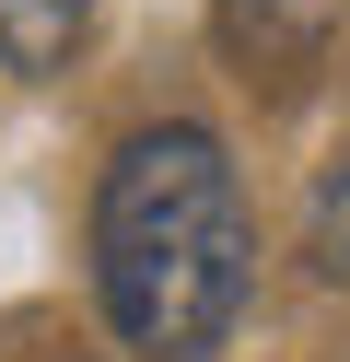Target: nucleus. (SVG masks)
Instances as JSON below:
<instances>
[{"mask_svg":"<svg viewBox=\"0 0 350 362\" xmlns=\"http://www.w3.org/2000/svg\"><path fill=\"white\" fill-rule=\"evenodd\" d=\"M93 292L152 362H210L257 292V222L210 129H140L93 187Z\"/></svg>","mask_w":350,"mask_h":362,"instance_id":"obj_1","label":"nucleus"},{"mask_svg":"<svg viewBox=\"0 0 350 362\" xmlns=\"http://www.w3.org/2000/svg\"><path fill=\"white\" fill-rule=\"evenodd\" d=\"M93 0H0V71H59L82 47Z\"/></svg>","mask_w":350,"mask_h":362,"instance_id":"obj_2","label":"nucleus"},{"mask_svg":"<svg viewBox=\"0 0 350 362\" xmlns=\"http://www.w3.org/2000/svg\"><path fill=\"white\" fill-rule=\"evenodd\" d=\"M303 257H315L327 281H350V152L315 175V222H303Z\"/></svg>","mask_w":350,"mask_h":362,"instance_id":"obj_3","label":"nucleus"}]
</instances>
